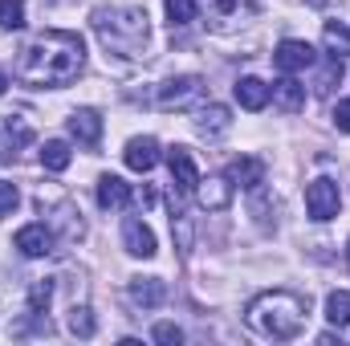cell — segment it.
<instances>
[{
    "label": "cell",
    "mask_w": 350,
    "mask_h": 346,
    "mask_svg": "<svg viewBox=\"0 0 350 346\" xmlns=\"http://www.w3.org/2000/svg\"><path fill=\"white\" fill-rule=\"evenodd\" d=\"M196 127H200V135H204V139H220V135L232 127V118H228V106H220V102H208V106L200 110V122H196Z\"/></svg>",
    "instance_id": "obj_17"
},
{
    "label": "cell",
    "mask_w": 350,
    "mask_h": 346,
    "mask_svg": "<svg viewBox=\"0 0 350 346\" xmlns=\"http://www.w3.org/2000/svg\"><path fill=\"white\" fill-rule=\"evenodd\" d=\"M232 90H237V102L245 110H265L269 106V86H265L261 78H241Z\"/></svg>",
    "instance_id": "obj_18"
},
{
    "label": "cell",
    "mask_w": 350,
    "mask_h": 346,
    "mask_svg": "<svg viewBox=\"0 0 350 346\" xmlns=\"http://www.w3.org/2000/svg\"><path fill=\"white\" fill-rule=\"evenodd\" d=\"M306 318H310V302L289 293V289H269L261 297L249 302L245 310V322L261 334V338H273V343H289L306 330Z\"/></svg>",
    "instance_id": "obj_2"
},
{
    "label": "cell",
    "mask_w": 350,
    "mask_h": 346,
    "mask_svg": "<svg viewBox=\"0 0 350 346\" xmlns=\"http://www.w3.org/2000/svg\"><path fill=\"white\" fill-rule=\"evenodd\" d=\"M122 159H126V168H131V172H151V168L159 163V143H155L151 135L131 139V143H126V151H122Z\"/></svg>",
    "instance_id": "obj_11"
},
{
    "label": "cell",
    "mask_w": 350,
    "mask_h": 346,
    "mask_svg": "<svg viewBox=\"0 0 350 346\" xmlns=\"http://www.w3.org/2000/svg\"><path fill=\"white\" fill-rule=\"evenodd\" d=\"M269 98H273V102H277L285 114H297V110L306 106V86H301L293 74H285V78H277V82H273Z\"/></svg>",
    "instance_id": "obj_13"
},
{
    "label": "cell",
    "mask_w": 350,
    "mask_h": 346,
    "mask_svg": "<svg viewBox=\"0 0 350 346\" xmlns=\"http://www.w3.org/2000/svg\"><path fill=\"white\" fill-rule=\"evenodd\" d=\"M49 297H53V281H33L29 285V318H45Z\"/></svg>",
    "instance_id": "obj_24"
},
{
    "label": "cell",
    "mask_w": 350,
    "mask_h": 346,
    "mask_svg": "<svg viewBox=\"0 0 350 346\" xmlns=\"http://www.w3.org/2000/svg\"><path fill=\"white\" fill-rule=\"evenodd\" d=\"M232 183L228 179H200V187H196V196H200V204L208 208V212H224L228 208V200H232Z\"/></svg>",
    "instance_id": "obj_16"
},
{
    "label": "cell",
    "mask_w": 350,
    "mask_h": 346,
    "mask_svg": "<svg viewBox=\"0 0 350 346\" xmlns=\"http://www.w3.org/2000/svg\"><path fill=\"white\" fill-rule=\"evenodd\" d=\"M322 41H326V49H330V57H350V29L347 25H338V21H330L326 29H322Z\"/></svg>",
    "instance_id": "obj_21"
},
{
    "label": "cell",
    "mask_w": 350,
    "mask_h": 346,
    "mask_svg": "<svg viewBox=\"0 0 350 346\" xmlns=\"http://www.w3.org/2000/svg\"><path fill=\"white\" fill-rule=\"evenodd\" d=\"M338 82H342V62H338V57H330V66L322 70V78H318V86H314V90H318V94H330Z\"/></svg>",
    "instance_id": "obj_27"
},
{
    "label": "cell",
    "mask_w": 350,
    "mask_h": 346,
    "mask_svg": "<svg viewBox=\"0 0 350 346\" xmlns=\"http://www.w3.org/2000/svg\"><path fill=\"white\" fill-rule=\"evenodd\" d=\"M70 159H74V151H70L66 139H49V143L41 147V168H45V172H66Z\"/></svg>",
    "instance_id": "obj_19"
},
{
    "label": "cell",
    "mask_w": 350,
    "mask_h": 346,
    "mask_svg": "<svg viewBox=\"0 0 350 346\" xmlns=\"http://www.w3.org/2000/svg\"><path fill=\"white\" fill-rule=\"evenodd\" d=\"M172 228L179 232V253L187 257V253H191V220H187L183 212H172Z\"/></svg>",
    "instance_id": "obj_28"
},
{
    "label": "cell",
    "mask_w": 350,
    "mask_h": 346,
    "mask_svg": "<svg viewBox=\"0 0 350 346\" xmlns=\"http://www.w3.org/2000/svg\"><path fill=\"white\" fill-rule=\"evenodd\" d=\"M347 265H350V245H347Z\"/></svg>",
    "instance_id": "obj_33"
},
{
    "label": "cell",
    "mask_w": 350,
    "mask_h": 346,
    "mask_svg": "<svg viewBox=\"0 0 350 346\" xmlns=\"http://www.w3.org/2000/svg\"><path fill=\"white\" fill-rule=\"evenodd\" d=\"M94 330H98L94 310H90V306H74V310H70V334H78V338H94Z\"/></svg>",
    "instance_id": "obj_25"
},
{
    "label": "cell",
    "mask_w": 350,
    "mask_h": 346,
    "mask_svg": "<svg viewBox=\"0 0 350 346\" xmlns=\"http://www.w3.org/2000/svg\"><path fill=\"white\" fill-rule=\"evenodd\" d=\"M16 204H21L16 187H12V183H0V220H4V216H8V212L16 208Z\"/></svg>",
    "instance_id": "obj_30"
},
{
    "label": "cell",
    "mask_w": 350,
    "mask_h": 346,
    "mask_svg": "<svg viewBox=\"0 0 350 346\" xmlns=\"http://www.w3.org/2000/svg\"><path fill=\"white\" fill-rule=\"evenodd\" d=\"M163 8H167L172 29H183V25H191V21L200 16V4H196V0H163Z\"/></svg>",
    "instance_id": "obj_23"
},
{
    "label": "cell",
    "mask_w": 350,
    "mask_h": 346,
    "mask_svg": "<svg viewBox=\"0 0 350 346\" xmlns=\"http://www.w3.org/2000/svg\"><path fill=\"white\" fill-rule=\"evenodd\" d=\"M16 249H21L25 257H49V253H53V232H49L45 224H25V228L16 232Z\"/></svg>",
    "instance_id": "obj_12"
},
{
    "label": "cell",
    "mask_w": 350,
    "mask_h": 346,
    "mask_svg": "<svg viewBox=\"0 0 350 346\" xmlns=\"http://www.w3.org/2000/svg\"><path fill=\"white\" fill-rule=\"evenodd\" d=\"M70 135H74L82 147H98V139H102V118H98V110H74V114H70Z\"/></svg>",
    "instance_id": "obj_15"
},
{
    "label": "cell",
    "mask_w": 350,
    "mask_h": 346,
    "mask_svg": "<svg viewBox=\"0 0 350 346\" xmlns=\"http://www.w3.org/2000/svg\"><path fill=\"white\" fill-rule=\"evenodd\" d=\"M4 135H8V151H4L0 159L8 163V159H16V151H21V147L33 139V131H29V122H25V118H12V114H8V122H4Z\"/></svg>",
    "instance_id": "obj_20"
},
{
    "label": "cell",
    "mask_w": 350,
    "mask_h": 346,
    "mask_svg": "<svg viewBox=\"0 0 350 346\" xmlns=\"http://www.w3.org/2000/svg\"><path fill=\"white\" fill-rule=\"evenodd\" d=\"M4 86H8V82H4V74H0V94H4Z\"/></svg>",
    "instance_id": "obj_32"
},
{
    "label": "cell",
    "mask_w": 350,
    "mask_h": 346,
    "mask_svg": "<svg viewBox=\"0 0 350 346\" xmlns=\"http://www.w3.org/2000/svg\"><path fill=\"white\" fill-rule=\"evenodd\" d=\"M314 62H318V53H314L310 41H281L277 53H273V66H277L281 74H301V70H310Z\"/></svg>",
    "instance_id": "obj_6"
},
{
    "label": "cell",
    "mask_w": 350,
    "mask_h": 346,
    "mask_svg": "<svg viewBox=\"0 0 350 346\" xmlns=\"http://www.w3.org/2000/svg\"><path fill=\"white\" fill-rule=\"evenodd\" d=\"M122 245H126L131 257H143V261H151L159 253V249H155V232H151L143 220H135V216L122 224Z\"/></svg>",
    "instance_id": "obj_9"
},
{
    "label": "cell",
    "mask_w": 350,
    "mask_h": 346,
    "mask_svg": "<svg viewBox=\"0 0 350 346\" xmlns=\"http://www.w3.org/2000/svg\"><path fill=\"white\" fill-rule=\"evenodd\" d=\"M338 208H342V191H338L334 179H314V183H306V212H310L318 224L334 220Z\"/></svg>",
    "instance_id": "obj_5"
},
{
    "label": "cell",
    "mask_w": 350,
    "mask_h": 346,
    "mask_svg": "<svg viewBox=\"0 0 350 346\" xmlns=\"http://www.w3.org/2000/svg\"><path fill=\"white\" fill-rule=\"evenodd\" d=\"M155 343L179 346V343H183V330H179V326H172V322H159V326H155Z\"/></svg>",
    "instance_id": "obj_29"
},
{
    "label": "cell",
    "mask_w": 350,
    "mask_h": 346,
    "mask_svg": "<svg viewBox=\"0 0 350 346\" xmlns=\"http://www.w3.org/2000/svg\"><path fill=\"white\" fill-rule=\"evenodd\" d=\"M0 29H25V0H0Z\"/></svg>",
    "instance_id": "obj_26"
},
{
    "label": "cell",
    "mask_w": 350,
    "mask_h": 346,
    "mask_svg": "<svg viewBox=\"0 0 350 346\" xmlns=\"http://www.w3.org/2000/svg\"><path fill=\"white\" fill-rule=\"evenodd\" d=\"M86 66V41L70 29H45L37 33L21 57H16V78L25 86H70Z\"/></svg>",
    "instance_id": "obj_1"
},
{
    "label": "cell",
    "mask_w": 350,
    "mask_h": 346,
    "mask_svg": "<svg viewBox=\"0 0 350 346\" xmlns=\"http://www.w3.org/2000/svg\"><path fill=\"white\" fill-rule=\"evenodd\" d=\"M200 98H204V78H196V74L167 78V82L159 86V94H155L159 110H191Z\"/></svg>",
    "instance_id": "obj_4"
},
{
    "label": "cell",
    "mask_w": 350,
    "mask_h": 346,
    "mask_svg": "<svg viewBox=\"0 0 350 346\" xmlns=\"http://www.w3.org/2000/svg\"><path fill=\"white\" fill-rule=\"evenodd\" d=\"M224 179L232 183V187H245V191H257L265 183V163L261 159H253V155H241V159H232L228 163V172Z\"/></svg>",
    "instance_id": "obj_10"
},
{
    "label": "cell",
    "mask_w": 350,
    "mask_h": 346,
    "mask_svg": "<svg viewBox=\"0 0 350 346\" xmlns=\"http://www.w3.org/2000/svg\"><path fill=\"white\" fill-rule=\"evenodd\" d=\"M326 322L330 326H350V293L347 289H334L326 297Z\"/></svg>",
    "instance_id": "obj_22"
},
{
    "label": "cell",
    "mask_w": 350,
    "mask_h": 346,
    "mask_svg": "<svg viewBox=\"0 0 350 346\" xmlns=\"http://www.w3.org/2000/svg\"><path fill=\"white\" fill-rule=\"evenodd\" d=\"M94 33L110 53L139 57L147 45V8H94Z\"/></svg>",
    "instance_id": "obj_3"
},
{
    "label": "cell",
    "mask_w": 350,
    "mask_h": 346,
    "mask_svg": "<svg viewBox=\"0 0 350 346\" xmlns=\"http://www.w3.org/2000/svg\"><path fill=\"white\" fill-rule=\"evenodd\" d=\"M131 183L126 179H118V175H102L98 179V208L102 212H122V208H131Z\"/></svg>",
    "instance_id": "obj_8"
},
{
    "label": "cell",
    "mask_w": 350,
    "mask_h": 346,
    "mask_svg": "<svg viewBox=\"0 0 350 346\" xmlns=\"http://www.w3.org/2000/svg\"><path fill=\"white\" fill-rule=\"evenodd\" d=\"M334 127H338L342 135H350V98H342V102L334 106Z\"/></svg>",
    "instance_id": "obj_31"
},
{
    "label": "cell",
    "mask_w": 350,
    "mask_h": 346,
    "mask_svg": "<svg viewBox=\"0 0 350 346\" xmlns=\"http://www.w3.org/2000/svg\"><path fill=\"white\" fill-rule=\"evenodd\" d=\"M167 168H172L175 191L191 196V191L200 187V168H196V159H191V151H187V147H172V151H167Z\"/></svg>",
    "instance_id": "obj_7"
},
{
    "label": "cell",
    "mask_w": 350,
    "mask_h": 346,
    "mask_svg": "<svg viewBox=\"0 0 350 346\" xmlns=\"http://www.w3.org/2000/svg\"><path fill=\"white\" fill-rule=\"evenodd\" d=\"M163 297H167V285L159 277H131V302L135 306L155 310V306H163Z\"/></svg>",
    "instance_id": "obj_14"
}]
</instances>
